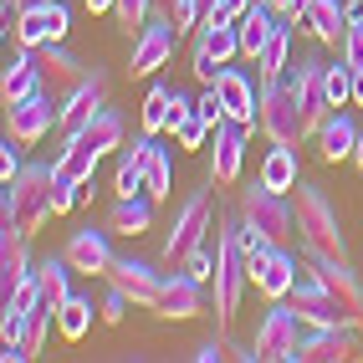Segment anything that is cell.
Returning <instances> with one entry per match:
<instances>
[{
  "mask_svg": "<svg viewBox=\"0 0 363 363\" xmlns=\"http://www.w3.org/2000/svg\"><path fill=\"white\" fill-rule=\"evenodd\" d=\"M143 195H154V200H169V195H174V164H169V149H154L149 179H143Z\"/></svg>",
  "mask_w": 363,
  "mask_h": 363,
  "instance_id": "cell-36",
  "label": "cell"
},
{
  "mask_svg": "<svg viewBox=\"0 0 363 363\" xmlns=\"http://www.w3.org/2000/svg\"><path fill=\"white\" fill-rule=\"evenodd\" d=\"M154 312H159L164 323H184V318H200V312H210V307H205V281L189 277L184 266L164 272V286H159Z\"/></svg>",
  "mask_w": 363,
  "mask_h": 363,
  "instance_id": "cell-12",
  "label": "cell"
},
{
  "mask_svg": "<svg viewBox=\"0 0 363 363\" xmlns=\"http://www.w3.org/2000/svg\"><path fill=\"white\" fill-rule=\"evenodd\" d=\"M87 328H92V302L72 292V297L57 307V333L67 337V343H77V337H87Z\"/></svg>",
  "mask_w": 363,
  "mask_h": 363,
  "instance_id": "cell-34",
  "label": "cell"
},
{
  "mask_svg": "<svg viewBox=\"0 0 363 363\" xmlns=\"http://www.w3.org/2000/svg\"><path fill=\"white\" fill-rule=\"evenodd\" d=\"M240 230L246 235H261V240H272V246H281L286 235H292V225H297V205L281 195V189H272V184H261V174H256V184H246L240 189Z\"/></svg>",
  "mask_w": 363,
  "mask_h": 363,
  "instance_id": "cell-4",
  "label": "cell"
},
{
  "mask_svg": "<svg viewBox=\"0 0 363 363\" xmlns=\"http://www.w3.org/2000/svg\"><path fill=\"white\" fill-rule=\"evenodd\" d=\"M323 77H328V103H333V108H348V103H353V67L337 57V62H328Z\"/></svg>",
  "mask_w": 363,
  "mask_h": 363,
  "instance_id": "cell-38",
  "label": "cell"
},
{
  "mask_svg": "<svg viewBox=\"0 0 363 363\" xmlns=\"http://www.w3.org/2000/svg\"><path fill=\"white\" fill-rule=\"evenodd\" d=\"M343 358H358V328H353V323L307 328V333H302L297 363H343Z\"/></svg>",
  "mask_w": 363,
  "mask_h": 363,
  "instance_id": "cell-15",
  "label": "cell"
},
{
  "mask_svg": "<svg viewBox=\"0 0 363 363\" xmlns=\"http://www.w3.org/2000/svg\"><path fill=\"white\" fill-rule=\"evenodd\" d=\"M154 133L133 138L123 154H118V169H113V189L118 195H143V179H149V159H154Z\"/></svg>",
  "mask_w": 363,
  "mask_h": 363,
  "instance_id": "cell-23",
  "label": "cell"
},
{
  "mask_svg": "<svg viewBox=\"0 0 363 363\" xmlns=\"http://www.w3.org/2000/svg\"><path fill=\"white\" fill-rule=\"evenodd\" d=\"M184 272H189V277H200V281H215V256H210V246H200V251H189V261H184Z\"/></svg>",
  "mask_w": 363,
  "mask_h": 363,
  "instance_id": "cell-46",
  "label": "cell"
},
{
  "mask_svg": "<svg viewBox=\"0 0 363 363\" xmlns=\"http://www.w3.org/2000/svg\"><path fill=\"white\" fill-rule=\"evenodd\" d=\"M358 358H363V353H358Z\"/></svg>",
  "mask_w": 363,
  "mask_h": 363,
  "instance_id": "cell-52",
  "label": "cell"
},
{
  "mask_svg": "<svg viewBox=\"0 0 363 363\" xmlns=\"http://www.w3.org/2000/svg\"><path fill=\"white\" fill-rule=\"evenodd\" d=\"M21 149H26V143H16V138L6 133V143H0V179H6V184L26 169V164H21Z\"/></svg>",
  "mask_w": 363,
  "mask_h": 363,
  "instance_id": "cell-43",
  "label": "cell"
},
{
  "mask_svg": "<svg viewBox=\"0 0 363 363\" xmlns=\"http://www.w3.org/2000/svg\"><path fill=\"white\" fill-rule=\"evenodd\" d=\"M353 103L363 108V72H353Z\"/></svg>",
  "mask_w": 363,
  "mask_h": 363,
  "instance_id": "cell-49",
  "label": "cell"
},
{
  "mask_svg": "<svg viewBox=\"0 0 363 363\" xmlns=\"http://www.w3.org/2000/svg\"><path fill=\"white\" fill-rule=\"evenodd\" d=\"M256 6V0H205V16L200 21H240Z\"/></svg>",
  "mask_w": 363,
  "mask_h": 363,
  "instance_id": "cell-41",
  "label": "cell"
},
{
  "mask_svg": "<svg viewBox=\"0 0 363 363\" xmlns=\"http://www.w3.org/2000/svg\"><path fill=\"white\" fill-rule=\"evenodd\" d=\"M36 57H41V77H46V92H52V98L62 103L72 87H77L82 77H87V62L77 57V52H67L62 41H52V46H36Z\"/></svg>",
  "mask_w": 363,
  "mask_h": 363,
  "instance_id": "cell-19",
  "label": "cell"
},
{
  "mask_svg": "<svg viewBox=\"0 0 363 363\" xmlns=\"http://www.w3.org/2000/svg\"><path fill=\"white\" fill-rule=\"evenodd\" d=\"M108 230L113 235H143V230H154V195H118V205L108 210Z\"/></svg>",
  "mask_w": 363,
  "mask_h": 363,
  "instance_id": "cell-27",
  "label": "cell"
},
{
  "mask_svg": "<svg viewBox=\"0 0 363 363\" xmlns=\"http://www.w3.org/2000/svg\"><path fill=\"white\" fill-rule=\"evenodd\" d=\"M337 57H343L353 72H363V16H348V31L337 41Z\"/></svg>",
  "mask_w": 363,
  "mask_h": 363,
  "instance_id": "cell-40",
  "label": "cell"
},
{
  "mask_svg": "<svg viewBox=\"0 0 363 363\" xmlns=\"http://www.w3.org/2000/svg\"><path fill=\"white\" fill-rule=\"evenodd\" d=\"M72 261L67 256H46V261H36V281H41V302H52V307H62L67 297H72Z\"/></svg>",
  "mask_w": 363,
  "mask_h": 363,
  "instance_id": "cell-32",
  "label": "cell"
},
{
  "mask_svg": "<svg viewBox=\"0 0 363 363\" xmlns=\"http://www.w3.org/2000/svg\"><path fill=\"white\" fill-rule=\"evenodd\" d=\"M297 235H302V251L312 256H348V240H343V220H337L333 200L323 195L318 184H297Z\"/></svg>",
  "mask_w": 363,
  "mask_h": 363,
  "instance_id": "cell-3",
  "label": "cell"
},
{
  "mask_svg": "<svg viewBox=\"0 0 363 363\" xmlns=\"http://www.w3.org/2000/svg\"><path fill=\"white\" fill-rule=\"evenodd\" d=\"M215 92H220V103H225V118H230V123L261 128V92H256V82H251L240 67H220V77H215Z\"/></svg>",
  "mask_w": 363,
  "mask_h": 363,
  "instance_id": "cell-16",
  "label": "cell"
},
{
  "mask_svg": "<svg viewBox=\"0 0 363 363\" xmlns=\"http://www.w3.org/2000/svg\"><path fill=\"white\" fill-rule=\"evenodd\" d=\"M297 277H302V261L292 256V251H272L266 256V266L256 272V292L261 297H272V302H281V297H292V286H297Z\"/></svg>",
  "mask_w": 363,
  "mask_h": 363,
  "instance_id": "cell-24",
  "label": "cell"
},
{
  "mask_svg": "<svg viewBox=\"0 0 363 363\" xmlns=\"http://www.w3.org/2000/svg\"><path fill=\"white\" fill-rule=\"evenodd\" d=\"M246 281L251 266H246V246H240V220H220L215 225V323L235 318Z\"/></svg>",
  "mask_w": 363,
  "mask_h": 363,
  "instance_id": "cell-1",
  "label": "cell"
},
{
  "mask_svg": "<svg viewBox=\"0 0 363 363\" xmlns=\"http://www.w3.org/2000/svg\"><path fill=\"white\" fill-rule=\"evenodd\" d=\"M353 143H358L353 118H348L343 108H333V113L323 118V128H318V154H323L328 164H337V159H353Z\"/></svg>",
  "mask_w": 363,
  "mask_h": 363,
  "instance_id": "cell-28",
  "label": "cell"
},
{
  "mask_svg": "<svg viewBox=\"0 0 363 363\" xmlns=\"http://www.w3.org/2000/svg\"><path fill=\"white\" fill-rule=\"evenodd\" d=\"M302 26L318 36V41L337 46L343 31H348V0H312V6L302 11Z\"/></svg>",
  "mask_w": 363,
  "mask_h": 363,
  "instance_id": "cell-26",
  "label": "cell"
},
{
  "mask_svg": "<svg viewBox=\"0 0 363 363\" xmlns=\"http://www.w3.org/2000/svg\"><path fill=\"white\" fill-rule=\"evenodd\" d=\"M353 164L363 169V128H358V143H353Z\"/></svg>",
  "mask_w": 363,
  "mask_h": 363,
  "instance_id": "cell-50",
  "label": "cell"
},
{
  "mask_svg": "<svg viewBox=\"0 0 363 363\" xmlns=\"http://www.w3.org/2000/svg\"><path fill=\"white\" fill-rule=\"evenodd\" d=\"M169 133L179 138V149H200V143H205L215 128L200 118V108H189V113H179V118H174V128H169Z\"/></svg>",
  "mask_w": 363,
  "mask_h": 363,
  "instance_id": "cell-39",
  "label": "cell"
},
{
  "mask_svg": "<svg viewBox=\"0 0 363 363\" xmlns=\"http://www.w3.org/2000/svg\"><path fill=\"white\" fill-rule=\"evenodd\" d=\"M240 159H246V123H215V159H210V184H235Z\"/></svg>",
  "mask_w": 363,
  "mask_h": 363,
  "instance_id": "cell-21",
  "label": "cell"
},
{
  "mask_svg": "<svg viewBox=\"0 0 363 363\" xmlns=\"http://www.w3.org/2000/svg\"><path fill=\"white\" fill-rule=\"evenodd\" d=\"M307 266L318 272V281L328 286V292L343 302L348 323H353V328H363V277L348 266V256H312V251H307Z\"/></svg>",
  "mask_w": 363,
  "mask_h": 363,
  "instance_id": "cell-10",
  "label": "cell"
},
{
  "mask_svg": "<svg viewBox=\"0 0 363 363\" xmlns=\"http://www.w3.org/2000/svg\"><path fill=\"white\" fill-rule=\"evenodd\" d=\"M108 286L128 292L133 307H154V302H159V286H164V272H154V266L138 261V256H113V266H108Z\"/></svg>",
  "mask_w": 363,
  "mask_h": 363,
  "instance_id": "cell-17",
  "label": "cell"
},
{
  "mask_svg": "<svg viewBox=\"0 0 363 363\" xmlns=\"http://www.w3.org/2000/svg\"><path fill=\"white\" fill-rule=\"evenodd\" d=\"M67 138H77V143H87V149H98V154H108V149H123V118H118L113 108H103V113L92 118L87 128L67 133Z\"/></svg>",
  "mask_w": 363,
  "mask_h": 363,
  "instance_id": "cell-33",
  "label": "cell"
},
{
  "mask_svg": "<svg viewBox=\"0 0 363 363\" xmlns=\"http://www.w3.org/2000/svg\"><path fill=\"white\" fill-rule=\"evenodd\" d=\"M128 307H133V297H128V292H118V286H108V297H103V307H98V318H103V323H123V318H128Z\"/></svg>",
  "mask_w": 363,
  "mask_h": 363,
  "instance_id": "cell-42",
  "label": "cell"
},
{
  "mask_svg": "<svg viewBox=\"0 0 363 363\" xmlns=\"http://www.w3.org/2000/svg\"><path fill=\"white\" fill-rule=\"evenodd\" d=\"M200 118H205V123L215 128V123H225V103H220V92H215V82H205V92H200Z\"/></svg>",
  "mask_w": 363,
  "mask_h": 363,
  "instance_id": "cell-44",
  "label": "cell"
},
{
  "mask_svg": "<svg viewBox=\"0 0 363 363\" xmlns=\"http://www.w3.org/2000/svg\"><path fill=\"white\" fill-rule=\"evenodd\" d=\"M36 92H46V77H41V57L31 52V46H21V52L6 62V77H0V98L11 103H26L36 98Z\"/></svg>",
  "mask_w": 363,
  "mask_h": 363,
  "instance_id": "cell-22",
  "label": "cell"
},
{
  "mask_svg": "<svg viewBox=\"0 0 363 363\" xmlns=\"http://www.w3.org/2000/svg\"><path fill=\"white\" fill-rule=\"evenodd\" d=\"M62 256L72 261V272H77V277H108V266H113V246H108V230H92V225L72 230V235H67V251H62Z\"/></svg>",
  "mask_w": 363,
  "mask_h": 363,
  "instance_id": "cell-20",
  "label": "cell"
},
{
  "mask_svg": "<svg viewBox=\"0 0 363 363\" xmlns=\"http://www.w3.org/2000/svg\"><path fill=\"white\" fill-rule=\"evenodd\" d=\"M82 6H87L92 16H103V11H113V6H118V0H82Z\"/></svg>",
  "mask_w": 363,
  "mask_h": 363,
  "instance_id": "cell-48",
  "label": "cell"
},
{
  "mask_svg": "<svg viewBox=\"0 0 363 363\" xmlns=\"http://www.w3.org/2000/svg\"><path fill=\"white\" fill-rule=\"evenodd\" d=\"M169 123H174V87L154 82L149 98H143V133H164Z\"/></svg>",
  "mask_w": 363,
  "mask_h": 363,
  "instance_id": "cell-35",
  "label": "cell"
},
{
  "mask_svg": "<svg viewBox=\"0 0 363 363\" xmlns=\"http://www.w3.org/2000/svg\"><path fill=\"white\" fill-rule=\"evenodd\" d=\"M98 149H87V143L77 138H67L62 143V154H57V179L62 184H92V174H98Z\"/></svg>",
  "mask_w": 363,
  "mask_h": 363,
  "instance_id": "cell-30",
  "label": "cell"
},
{
  "mask_svg": "<svg viewBox=\"0 0 363 363\" xmlns=\"http://www.w3.org/2000/svg\"><path fill=\"white\" fill-rule=\"evenodd\" d=\"M21 6H41V0H21Z\"/></svg>",
  "mask_w": 363,
  "mask_h": 363,
  "instance_id": "cell-51",
  "label": "cell"
},
{
  "mask_svg": "<svg viewBox=\"0 0 363 363\" xmlns=\"http://www.w3.org/2000/svg\"><path fill=\"white\" fill-rule=\"evenodd\" d=\"M323 72H328V62H297L292 67V77H286V82H292L297 87V98H302V113H307V133H318L323 128V118L333 113V103H328V77H323Z\"/></svg>",
  "mask_w": 363,
  "mask_h": 363,
  "instance_id": "cell-18",
  "label": "cell"
},
{
  "mask_svg": "<svg viewBox=\"0 0 363 363\" xmlns=\"http://www.w3.org/2000/svg\"><path fill=\"white\" fill-rule=\"evenodd\" d=\"M174 46H179V26L169 16H154L149 26H143L133 36V57H128V77H154V72L174 57Z\"/></svg>",
  "mask_w": 363,
  "mask_h": 363,
  "instance_id": "cell-11",
  "label": "cell"
},
{
  "mask_svg": "<svg viewBox=\"0 0 363 363\" xmlns=\"http://www.w3.org/2000/svg\"><path fill=\"white\" fill-rule=\"evenodd\" d=\"M103 108H108V72L92 67L87 77L62 98V123H57V128H62V133H77V128H87Z\"/></svg>",
  "mask_w": 363,
  "mask_h": 363,
  "instance_id": "cell-14",
  "label": "cell"
},
{
  "mask_svg": "<svg viewBox=\"0 0 363 363\" xmlns=\"http://www.w3.org/2000/svg\"><path fill=\"white\" fill-rule=\"evenodd\" d=\"M52 189H57V164H26L21 174L6 184V200H0V215L16 220L26 235H36L46 225V215H52Z\"/></svg>",
  "mask_w": 363,
  "mask_h": 363,
  "instance_id": "cell-2",
  "label": "cell"
},
{
  "mask_svg": "<svg viewBox=\"0 0 363 363\" xmlns=\"http://www.w3.org/2000/svg\"><path fill=\"white\" fill-rule=\"evenodd\" d=\"M261 184H272V189H281V195H292V189L302 184V179H297V149L272 143V149H266V159H261Z\"/></svg>",
  "mask_w": 363,
  "mask_h": 363,
  "instance_id": "cell-31",
  "label": "cell"
},
{
  "mask_svg": "<svg viewBox=\"0 0 363 363\" xmlns=\"http://www.w3.org/2000/svg\"><path fill=\"white\" fill-rule=\"evenodd\" d=\"M266 6H272L277 16H286V21H302V11L312 6V0H266Z\"/></svg>",
  "mask_w": 363,
  "mask_h": 363,
  "instance_id": "cell-47",
  "label": "cell"
},
{
  "mask_svg": "<svg viewBox=\"0 0 363 363\" xmlns=\"http://www.w3.org/2000/svg\"><path fill=\"white\" fill-rule=\"evenodd\" d=\"M302 318H297V307L292 302H272L266 307V318L256 328V363H297V348H302Z\"/></svg>",
  "mask_w": 363,
  "mask_h": 363,
  "instance_id": "cell-7",
  "label": "cell"
},
{
  "mask_svg": "<svg viewBox=\"0 0 363 363\" xmlns=\"http://www.w3.org/2000/svg\"><path fill=\"white\" fill-rule=\"evenodd\" d=\"M292 31H297V21H277V31L266 36V46H261V57H256V77L261 82H281V72L292 67Z\"/></svg>",
  "mask_w": 363,
  "mask_h": 363,
  "instance_id": "cell-25",
  "label": "cell"
},
{
  "mask_svg": "<svg viewBox=\"0 0 363 363\" xmlns=\"http://www.w3.org/2000/svg\"><path fill=\"white\" fill-rule=\"evenodd\" d=\"M261 133L272 143H286V149H302V138H312L292 82H261Z\"/></svg>",
  "mask_w": 363,
  "mask_h": 363,
  "instance_id": "cell-6",
  "label": "cell"
},
{
  "mask_svg": "<svg viewBox=\"0 0 363 363\" xmlns=\"http://www.w3.org/2000/svg\"><path fill=\"white\" fill-rule=\"evenodd\" d=\"M57 123H62V103L52 98V92H36V98L6 108V133H11L16 143H26V149H31V143H41Z\"/></svg>",
  "mask_w": 363,
  "mask_h": 363,
  "instance_id": "cell-9",
  "label": "cell"
},
{
  "mask_svg": "<svg viewBox=\"0 0 363 363\" xmlns=\"http://www.w3.org/2000/svg\"><path fill=\"white\" fill-rule=\"evenodd\" d=\"M113 16H118V26H123L128 36H138L143 26H149V21L159 16V6H154V0H118V6H113Z\"/></svg>",
  "mask_w": 363,
  "mask_h": 363,
  "instance_id": "cell-37",
  "label": "cell"
},
{
  "mask_svg": "<svg viewBox=\"0 0 363 363\" xmlns=\"http://www.w3.org/2000/svg\"><path fill=\"white\" fill-rule=\"evenodd\" d=\"M189 358H195V363H220V358H235V348L225 343L220 333H215V337H205V343H200L195 353H189Z\"/></svg>",
  "mask_w": 363,
  "mask_h": 363,
  "instance_id": "cell-45",
  "label": "cell"
},
{
  "mask_svg": "<svg viewBox=\"0 0 363 363\" xmlns=\"http://www.w3.org/2000/svg\"><path fill=\"white\" fill-rule=\"evenodd\" d=\"M72 31V16H67V0H41V6H21V21H16V41L21 46H52V41H67Z\"/></svg>",
  "mask_w": 363,
  "mask_h": 363,
  "instance_id": "cell-13",
  "label": "cell"
},
{
  "mask_svg": "<svg viewBox=\"0 0 363 363\" xmlns=\"http://www.w3.org/2000/svg\"><path fill=\"white\" fill-rule=\"evenodd\" d=\"M240 57V26L235 21H200V36H195V77L215 82L220 67H230Z\"/></svg>",
  "mask_w": 363,
  "mask_h": 363,
  "instance_id": "cell-8",
  "label": "cell"
},
{
  "mask_svg": "<svg viewBox=\"0 0 363 363\" xmlns=\"http://www.w3.org/2000/svg\"><path fill=\"white\" fill-rule=\"evenodd\" d=\"M277 21H281V16L266 6V0H256V6L235 21V26H240V57H251V62H256V57H261V46H266V36L277 31Z\"/></svg>",
  "mask_w": 363,
  "mask_h": 363,
  "instance_id": "cell-29",
  "label": "cell"
},
{
  "mask_svg": "<svg viewBox=\"0 0 363 363\" xmlns=\"http://www.w3.org/2000/svg\"><path fill=\"white\" fill-rule=\"evenodd\" d=\"M210 220H215V200H210V189H195V195L179 205L174 225H169V235H164V251H159V266H164V272L184 266L189 251H200V246H205V235L215 230Z\"/></svg>",
  "mask_w": 363,
  "mask_h": 363,
  "instance_id": "cell-5",
  "label": "cell"
}]
</instances>
